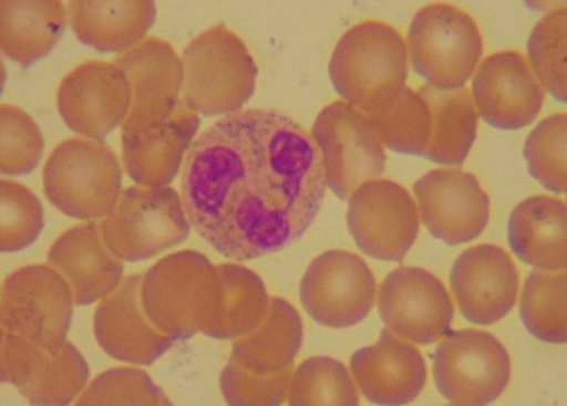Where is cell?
Wrapping results in <instances>:
<instances>
[{
    "instance_id": "6da1fadb",
    "label": "cell",
    "mask_w": 567,
    "mask_h": 406,
    "mask_svg": "<svg viewBox=\"0 0 567 406\" xmlns=\"http://www.w3.org/2000/svg\"><path fill=\"white\" fill-rule=\"evenodd\" d=\"M192 227L219 254L247 262L300 239L322 207L319 148L287 115H226L192 143L181 180Z\"/></svg>"
},
{
    "instance_id": "7a4b0ae2",
    "label": "cell",
    "mask_w": 567,
    "mask_h": 406,
    "mask_svg": "<svg viewBox=\"0 0 567 406\" xmlns=\"http://www.w3.org/2000/svg\"><path fill=\"white\" fill-rule=\"evenodd\" d=\"M333 89L364 114L388 108L406 89L409 50L398 29L368 21L346 32L329 65Z\"/></svg>"
},
{
    "instance_id": "3957f363",
    "label": "cell",
    "mask_w": 567,
    "mask_h": 406,
    "mask_svg": "<svg viewBox=\"0 0 567 406\" xmlns=\"http://www.w3.org/2000/svg\"><path fill=\"white\" fill-rule=\"evenodd\" d=\"M141 301L144 313L162 333L189 340L204 333L217 315V267L195 250L162 258L142 277Z\"/></svg>"
},
{
    "instance_id": "277c9868",
    "label": "cell",
    "mask_w": 567,
    "mask_h": 406,
    "mask_svg": "<svg viewBox=\"0 0 567 406\" xmlns=\"http://www.w3.org/2000/svg\"><path fill=\"white\" fill-rule=\"evenodd\" d=\"M184 102L205 117L243 110L256 91L258 67L246 43L220 23L192 41L184 54Z\"/></svg>"
},
{
    "instance_id": "5b68a950",
    "label": "cell",
    "mask_w": 567,
    "mask_h": 406,
    "mask_svg": "<svg viewBox=\"0 0 567 406\" xmlns=\"http://www.w3.org/2000/svg\"><path fill=\"white\" fill-rule=\"evenodd\" d=\"M122 180L117 154L89 138L58 144L43 170L48 200L66 217L81 220L110 216L122 195Z\"/></svg>"
},
{
    "instance_id": "8992f818",
    "label": "cell",
    "mask_w": 567,
    "mask_h": 406,
    "mask_svg": "<svg viewBox=\"0 0 567 406\" xmlns=\"http://www.w3.org/2000/svg\"><path fill=\"white\" fill-rule=\"evenodd\" d=\"M408 42L413 71L441 91L463 89L484 53L474 19L447 3L421 8L412 19Z\"/></svg>"
},
{
    "instance_id": "52a82bcc",
    "label": "cell",
    "mask_w": 567,
    "mask_h": 406,
    "mask_svg": "<svg viewBox=\"0 0 567 406\" xmlns=\"http://www.w3.org/2000/svg\"><path fill=\"white\" fill-rule=\"evenodd\" d=\"M101 230L115 257L136 263L184 243L190 223L176 189L134 186L122 191Z\"/></svg>"
},
{
    "instance_id": "ba28073f",
    "label": "cell",
    "mask_w": 567,
    "mask_h": 406,
    "mask_svg": "<svg viewBox=\"0 0 567 406\" xmlns=\"http://www.w3.org/2000/svg\"><path fill=\"white\" fill-rule=\"evenodd\" d=\"M312 138L321 154L326 186L342 200L386 169V153L368 115L349 103L327 105L317 115Z\"/></svg>"
},
{
    "instance_id": "9c48e42d",
    "label": "cell",
    "mask_w": 567,
    "mask_h": 406,
    "mask_svg": "<svg viewBox=\"0 0 567 406\" xmlns=\"http://www.w3.org/2000/svg\"><path fill=\"white\" fill-rule=\"evenodd\" d=\"M73 305L70 284L52 266L23 267L2 285V333L54 352L66 342Z\"/></svg>"
},
{
    "instance_id": "30bf717a",
    "label": "cell",
    "mask_w": 567,
    "mask_h": 406,
    "mask_svg": "<svg viewBox=\"0 0 567 406\" xmlns=\"http://www.w3.org/2000/svg\"><path fill=\"white\" fill-rule=\"evenodd\" d=\"M434 379L440 394L453 405H489L511 383V356L492 333L477 329L449 332L434 355Z\"/></svg>"
},
{
    "instance_id": "8fae6325",
    "label": "cell",
    "mask_w": 567,
    "mask_h": 406,
    "mask_svg": "<svg viewBox=\"0 0 567 406\" xmlns=\"http://www.w3.org/2000/svg\"><path fill=\"white\" fill-rule=\"evenodd\" d=\"M378 282L364 260L351 251L317 257L301 280L300 299L317 324L343 329L360 324L377 302Z\"/></svg>"
},
{
    "instance_id": "7c38bea8",
    "label": "cell",
    "mask_w": 567,
    "mask_h": 406,
    "mask_svg": "<svg viewBox=\"0 0 567 406\" xmlns=\"http://www.w3.org/2000/svg\"><path fill=\"white\" fill-rule=\"evenodd\" d=\"M348 227L362 253L401 263L415 244L420 212L409 190L388 179L363 183L350 198Z\"/></svg>"
},
{
    "instance_id": "4fadbf2b",
    "label": "cell",
    "mask_w": 567,
    "mask_h": 406,
    "mask_svg": "<svg viewBox=\"0 0 567 406\" xmlns=\"http://www.w3.org/2000/svg\"><path fill=\"white\" fill-rule=\"evenodd\" d=\"M379 314L390 332L425 346L450 332L455 306L435 274L422 268L400 267L380 287Z\"/></svg>"
},
{
    "instance_id": "5bb4252c",
    "label": "cell",
    "mask_w": 567,
    "mask_h": 406,
    "mask_svg": "<svg viewBox=\"0 0 567 406\" xmlns=\"http://www.w3.org/2000/svg\"><path fill=\"white\" fill-rule=\"evenodd\" d=\"M132 91L114 62L89 61L66 74L58 89V112L72 132L103 142L127 119Z\"/></svg>"
},
{
    "instance_id": "9a60e30c",
    "label": "cell",
    "mask_w": 567,
    "mask_h": 406,
    "mask_svg": "<svg viewBox=\"0 0 567 406\" xmlns=\"http://www.w3.org/2000/svg\"><path fill=\"white\" fill-rule=\"evenodd\" d=\"M89 378V365L69 341L50 352L22 336L2 333V382L14 385L32 405H70Z\"/></svg>"
},
{
    "instance_id": "2e32d148",
    "label": "cell",
    "mask_w": 567,
    "mask_h": 406,
    "mask_svg": "<svg viewBox=\"0 0 567 406\" xmlns=\"http://www.w3.org/2000/svg\"><path fill=\"white\" fill-rule=\"evenodd\" d=\"M413 191L432 237L454 247L484 233L489 199L473 174L457 168L434 169L413 184Z\"/></svg>"
},
{
    "instance_id": "e0dca14e",
    "label": "cell",
    "mask_w": 567,
    "mask_h": 406,
    "mask_svg": "<svg viewBox=\"0 0 567 406\" xmlns=\"http://www.w3.org/2000/svg\"><path fill=\"white\" fill-rule=\"evenodd\" d=\"M132 91L128 117L122 132H131L165 122L178 108L184 86V65L173 46L150 37L126 53L115 58Z\"/></svg>"
},
{
    "instance_id": "ac0fdd59",
    "label": "cell",
    "mask_w": 567,
    "mask_h": 406,
    "mask_svg": "<svg viewBox=\"0 0 567 406\" xmlns=\"http://www.w3.org/2000/svg\"><path fill=\"white\" fill-rule=\"evenodd\" d=\"M478 115L492 127L516 131L530 125L545 100L544 86L520 52L505 51L486 58L473 81Z\"/></svg>"
},
{
    "instance_id": "d6986e66",
    "label": "cell",
    "mask_w": 567,
    "mask_h": 406,
    "mask_svg": "<svg viewBox=\"0 0 567 406\" xmlns=\"http://www.w3.org/2000/svg\"><path fill=\"white\" fill-rule=\"evenodd\" d=\"M450 283L467 322L493 325L513 311L520 278L503 248L483 244L468 248L457 258Z\"/></svg>"
},
{
    "instance_id": "ffe728a7",
    "label": "cell",
    "mask_w": 567,
    "mask_h": 406,
    "mask_svg": "<svg viewBox=\"0 0 567 406\" xmlns=\"http://www.w3.org/2000/svg\"><path fill=\"white\" fill-rule=\"evenodd\" d=\"M141 275L123 280L112 294L102 299L94 314L95 340L113 360L152 365L165 355L175 337L162 333L143 311Z\"/></svg>"
},
{
    "instance_id": "44dd1931",
    "label": "cell",
    "mask_w": 567,
    "mask_h": 406,
    "mask_svg": "<svg viewBox=\"0 0 567 406\" xmlns=\"http://www.w3.org/2000/svg\"><path fill=\"white\" fill-rule=\"evenodd\" d=\"M350 367L364 398L377 405L410 404L427 382L424 356L388 327L382 329L377 343L351 356Z\"/></svg>"
},
{
    "instance_id": "7402d4cb",
    "label": "cell",
    "mask_w": 567,
    "mask_h": 406,
    "mask_svg": "<svg viewBox=\"0 0 567 406\" xmlns=\"http://www.w3.org/2000/svg\"><path fill=\"white\" fill-rule=\"evenodd\" d=\"M48 264L70 284L74 304L102 301L123 282L124 267L102 236L101 225L75 226L58 238L47 257Z\"/></svg>"
},
{
    "instance_id": "603a6c76",
    "label": "cell",
    "mask_w": 567,
    "mask_h": 406,
    "mask_svg": "<svg viewBox=\"0 0 567 406\" xmlns=\"http://www.w3.org/2000/svg\"><path fill=\"white\" fill-rule=\"evenodd\" d=\"M198 128L197 113L182 101L169 119L122 132V160L128 177L138 186L167 187L176 178Z\"/></svg>"
},
{
    "instance_id": "cb8c5ba5",
    "label": "cell",
    "mask_w": 567,
    "mask_h": 406,
    "mask_svg": "<svg viewBox=\"0 0 567 406\" xmlns=\"http://www.w3.org/2000/svg\"><path fill=\"white\" fill-rule=\"evenodd\" d=\"M156 17V3L150 0H72L69 3V21L76 38L102 53L123 54L132 50L144 41Z\"/></svg>"
},
{
    "instance_id": "d4e9b609",
    "label": "cell",
    "mask_w": 567,
    "mask_h": 406,
    "mask_svg": "<svg viewBox=\"0 0 567 406\" xmlns=\"http://www.w3.org/2000/svg\"><path fill=\"white\" fill-rule=\"evenodd\" d=\"M566 205L549 196L527 198L512 212L507 236L525 264L549 272L566 270Z\"/></svg>"
},
{
    "instance_id": "484cf974",
    "label": "cell",
    "mask_w": 567,
    "mask_h": 406,
    "mask_svg": "<svg viewBox=\"0 0 567 406\" xmlns=\"http://www.w3.org/2000/svg\"><path fill=\"white\" fill-rule=\"evenodd\" d=\"M302 342L301 315L285 299L272 298L265 321L234 341L229 360L256 374H280L292 369Z\"/></svg>"
},
{
    "instance_id": "4316f807",
    "label": "cell",
    "mask_w": 567,
    "mask_h": 406,
    "mask_svg": "<svg viewBox=\"0 0 567 406\" xmlns=\"http://www.w3.org/2000/svg\"><path fill=\"white\" fill-rule=\"evenodd\" d=\"M69 11L60 0H3L2 52L28 66L50 54L64 33Z\"/></svg>"
},
{
    "instance_id": "83f0119b",
    "label": "cell",
    "mask_w": 567,
    "mask_h": 406,
    "mask_svg": "<svg viewBox=\"0 0 567 406\" xmlns=\"http://www.w3.org/2000/svg\"><path fill=\"white\" fill-rule=\"evenodd\" d=\"M419 91L432 111V134L425 158L445 166H463L476 140L478 113L466 86L441 91L429 84Z\"/></svg>"
},
{
    "instance_id": "f1b7e54d",
    "label": "cell",
    "mask_w": 567,
    "mask_h": 406,
    "mask_svg": "<svg viewBox=\"0 0 567 406\" xmlns=\"http://www.w3.org/2000/svg\"><path fill=\"white\" fill-rule=\"evenodd\" d=\"M220 302L213 324L202 334L218 341H236L265 321L271 298L264 280L244 266H217Z\"/></svg>"
},
{
    "instance_id": "f546056e",
    "label": "cell",
    "mask_w": 567,
    "mask_h": 406,
    "mask_svg": "<svg viewBox=\"0 0 567 406\" xmlns=\"http://www.w3.org/2000/svg\"><path fill=\"white\" fill-rule=\"evenodd\" d=\"M367 115L384 147L406 156H425L432 134V111L420 91L406 86L388 108Z\"/></svg>"
},
{
    "instance_id": "4dcf8cb0",
    "label": "cell",
    "mask_w": 567,
    "mask_h": 406,
    "mask_svg": "<svg viewBox=\"0 0 567 406\" xmlns=\"http://www.w3.org/2000/svg\"><path fill=\"white\" fill-rule=\"evenodd\" d=\"M520 316L537 340L566 344V272L535 269L528 274L520 301Z\"/></svg>"
},
{
    "instance_id": "1f68e13d",
    "label": "cell",
    "mask_w": 567,
    "mask_h": 406,
    "mask_svg": "<svg viewBox=\"0 0 567 406\" xmlns=\"http://www.w3.org/2000/svg\"><path fill=\"white\" fill-rule=\"evenodd\" d=\"M288 403L292 406H358L360 396L343 363L329 356H315L297 367Z\"/></svg>"
},
{
    "instance_id": "d6a6232c",
    "label": "cell",
    "mask_w": 567,
    "mask_h": 406,
    "mask_svg": "<svg viewBox=\"0 0 567 406\" xmlns=\"http://www.w3.org/2000/svg\"><path fill=\"white\" fill-rule=\"evenodd\" d=\"M566 8L547 13L527 41L528 64L556 101L566 104Z\"/></svg>"
},
{
    "instance_id": "836d02e7",
    "label": "cell",
    "mask_w": 567,
    "mask_h": 406,
    "mask_svg": "<svg viewBox=\"0 0 567 406\" xmlns=\"http://www.w3.org/2000/svg\"><path fill=\"white\" fill-rule=\"evenodd\" d=\"M566 114L550 115L537 124L524 147L532 177L556 195H566Z\"/></svg>"
},
{
    "instance_id": "e575fe53",
    "label": "cell",
    "mask_w": 567,
    "mask_h": 406,
    "mask_svg": "<svg viewBox=\"0 0 567 406\" xmlns=\"http://www.w3.org/2000/svg\"><path fill=\"white\" fill-rule=\"evenodd\" d=\"M0 200H2L0 249L3 253H16L34 244L44 228V210L41 200L23 184L8 179L0 183Z\"/></svg>"
},
{
    "instance_id": "d590c367",
    "label": "cell",
    "mask_w": 567,
    "mask_h": 406,
    "mask_svg": "<svg viewBox=\"0 0 567 406\" xmlns=\"http://www.w3.org/2000/svg\"><path fill=\"white\" fill-rule=\"evenodd\" d=\"M2 158L0 170L4 176H27L41 163L44 154L43 134L34 119L19 106L3 104Z\"/></svg>"
},
{
    "instance_id": "8d00e7d4",
    "label": "cell",
    "mask_w": 567,
    "mask_h": 406,
    "mask_svg": "<svg viewBox=\"0 0 567 406\" xmlns=\"http://www.w3.org/2000/svg\"><path fill=\"white\" fill-rule=\"evenodd\" d=\"M75 405H172L165 392L137 367H115L102 373Z\"/></svg>"
},
{
    "instance_id": "74e56055",
    "label": "cell",
    "mask_w": 567,
    "mask_h": 406,
    "mask_svg": "<svg viewBox=\"0 0 567 406\" xmlns=\"http://www.w3.org/2000/svg\"><path fill=\"white\" fill-rule=\"evenodd\" d=\"M291 379L292 369L280 374H256L229 360L220 374L219 386L228 405L278 406L288 399Z\"/></svg>"
}]
</instances>
